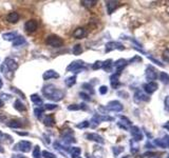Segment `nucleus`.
I'll list each match as a JSON object with an SVG mask.
<instances>
[{"label": "nucleus", "mask_w": 169, "mask_h": 158, "mask_svg": "<svg viewBox=\"0 0 169 158\" xmlns=\"http://www.w3.org/2000/svg\"><path fill=\"white\" fill-rule=\"evenodd\" d=\"M72 52H73L74 55H79L83 53V46L81 44H75L72 49Z\"/></svg>", "instance_id": "obj_29"}, {"label": "nucleus", "mask_w": 169, "mask_h": 158, "mask_svg": "<svg viewBox=\"0 0 169 158\" xmlns=\"http://www.w3.org/2000/svg\"><path fill=\"white\" fill-rule=\"evenodd\" d=\"M2 37L4 40H8V41L14 40L16 38V33H6V34H3Z\"/></svg>", "instance_id": "obj_28"}, {"label": "nucleus", "mask_w": 169, "mask_h": 158, "mask_svg": "<svg viewBox=\"0 0 169 158\" xmlns=\"http://www.w3.org/2000/svg\"><path fill=\"white\" fill-rule=\"evenodd\" d=\"M83 64H85V62H83V61H81V60L73 61V62L71 63L68 68H67V71H68V72H70V71H78L79 69L83 68Z\"/></svg>", "instance_id": "obj_8"}, {"label": "nucleus", "mask_w": 169, "mask_h": 158, "mask_svg": "<svg viewBox=\"0 0 169 158\" xmlns=\"http://www.w3.org/2000/svg\"><path fill=\"white\" fill-rule=\"evenodd\" d=\"M13 158H25V157L22 155H14L13 156Z\"/></svg>", "instance_id": "obj_52"}, {"label": "nucleus", "mask_w": 169, "mask_h": 158, "mask_svg": "<svg viewBox=\"0 0 169 158\" xmlns=\"http://www.w3.org/2000/svg\"><path fill=\"white\" fill-rule=\"evenodd\" d=\"M45 43L52 48H60L63 44V40L57 35H50L45 39Z\"/></svg>", "instance_id": "obj_1"}, {"label": "nucleus", "mask_w": 169, "mask_h": 158, "mask_svg": "<svg viewBox=\"0 0 169 158\" xmlns=\"http://www.w3.org/2000/svg\"><path fill=\"white\" fill-rule=\"evenodd\" d=\"M167 158H169V155H168V157H167Z\"/></svg>", "instance_id": "obj_58"}, {"label": "nucleus", "mask_w": 169, "mask_h": 158, "mask_svg": "<svg viewBox=\"0 0 169 158\" xmlns=\"http://www.w3.org/2000/svg\"><path fill=\"white\" fill-rule=\"evenodd\" d=\"M160 79H161L162 82L169 83V75L167 73H165V72H162V73L160 74Z\"/></svg>", "instance_id": "obj_30"}, {"label": "nucleus", "mask_w": 169, "mask_h": 158, "mask_svg": "<svg viewBox=\"0 0 169 158\" xmlns=\"http://www.w3.org/2000/svg\"><path fill=\"white\" fill-rule=\"evenodd\" d=\"M115 49H119V50H124V46L123 44L119 42H114V41H111V42H108L106 44V52H111V51L115 50Z\"/></svg>", "instance_id": "obj_7"}, {"label": "nucleus", "mask_w": 169, "mask_h": 158, "mask_svg": "<svg viewBox=\"0 0 169 158\" xmlns=\"http://www.w3.org/2000/svg\"><path fill=\"white\" fill-rule=\"evenodd\" d=\"M86 138L88 140H92V141H95V142H99V143H104L103 137L99 136V134H95V133H90V134H87L86 135Z\"/></svg>", "instance_id": "obj_11"}, {"label": "nucleus", "mask_w": 169, "mask_h": 158, "mask_svg": "<svg viewBox=\"0 0 169 158\" xmlns=\"http://www.w3.org/2000/svg\"><path fill=\"white\" fill-rule=\"evenodd\" d=\"M2 107H3V101L0 99V108H2Z\"/></svg>", "instance_id": "obj_54"}, {"label": "nucleus", "mask_w": 169, "mask_h": 158, "mask_svg": "<svg viewBox=\"0 0 169 158\" xmlns=\"http://www.w3.org/2000/svg\"><path fill=\"white\" fill-rule=\"evenodd\" d=\"M79 109H81V110H87V105L85 104V103H81V104H79Z\"/></svg>", "instance_id": "obj_50"}, {"label": "nucleus", "mask_w": 169, "mask_h": 158, "mask_svg": "<svg viewBox=\"0 0 169 158\" xmlns=\"http://www.w3.org/2000/svg\"><path fill=\"white\" fill-rule=\"evenodd\" d=\"M157 70L152 66H148L146 70V78L148 80H154L157 79Z\"/></svg>", "instance_id": "obj_9"}, {"label": "nucleus", "mask_w": 169, "mask_h": 158, "mask_svg": "<svg viewBox=\"0 0 169 158\" xmlns=\"http://www.w3.org/2000/svg\"><path fill=\"white\" fill-rule=\"evenodd\" d=\"M79 96H81V97L83 98V100H86V101H90V100H91L90 96H89L88 94L83 93V92H81V93H79Z\"/></svg>", "instance_id": "obj_42"}, {"label": "nucleus", "mask_w": 169, "mask_h": 158, "mask_svg": "<svg viewBox=\"0 0 169 158\" xmlns=\"http://www.w3.org/2000/svg\"><path fill=\"white\" fill-rule=\"evenodd\" d=\"M42 156L45 158H56V156L53 153H51L49 151H43L42 152Z\"/></svg>", "instance_id": "obj_36"}, {"label": "nucleus", "mask_w": 169, "mask_h": 158, "mask_svg": "<svg viewBox=\"0 0 169 158\" xmlns=\"http://www.w3.org/2000/svg\"><path fill=\"white\" fill-rule=\"evenodd\" d=\"M89 126H90V123H89L88 121H83L81 123H78L76 127L78 129H85V128H88Z\"/></svg>", "instance_id": "obj_40"}, {"label": "nucleus", "mask_w": 169, "mask_h": 158, "mask_svg": "<svg viewBox=\"0 0 169 158\" xmlns=\"http://www.w3.org/2000/svg\"><path fill=\"white\" fill-rule=\"evenodd\" d=\"M63 97H65V92L56 89V91L53 93V95L51 96L49 99H51V100H53V101H60Z\"/></svg>", "instance_id": "obj_10"}, {"label": "nucleus", "mask_w": 169, "mask_h": 158, "mask_svg": "<svg viewBox=\"0 0 169 158\" xmlns=\"http://www.w3.org/2000/svg\"><path fill=\"white\" fill-rule=\"evenodd\" d=\"M164 128H165V129H167V130L169 131V121H168V122H167V123H165V124H164Z\"/></svg>", "instance_id": "obj_53"}, {"label": "nucleus", "mask_w": 169, "mask_h": 158, "mask_svg": "<svg viewBox=\"0 0 169 158\" xmlns=\"http://www.w3.org/2000/svg\"><path fill=\"white\" fill-rule=\"evenodd\" d=\"M33 157L34 158H40L41 157V153H40V148L39 146H36L33 150Z\"/></svg>", "instance_id": "obj_32"}, {"label": "nucleus", "mask_w": 169, "mask_h": 158, "mask_svg": "<svg viewBox=\"0 0 169 158\" xmlns=\"http://www.w3.org/2000/svg\"><path fill=\"white\" fill-rule=\"evenodd\" d=\"M107 92H108V88H107L106 85H103V87H101V88H99V93H101V95H105V94H107Z\"/></svg>", "instance_id": "obj_44"}, {"label": "nucleus", "mask_w": 169, "mask_h": 158, "mask_svg": "<svg viewBox=\"0 0 169 158\" xmlns=\"http://www.w3.org/2000/svg\"><path fill=\"white\" fill-rule=\"evenodd\" d=\"M154 143H155L157 146L161 147V148H166V144H165V142H164L163 139H157V140L154 141Z\"/></svg>", "instance_id": "obj_39"}, {"label": "nucleus", "mask_w": 169, "mask_h": 158, "mask_svg": "<svg viewBox=\"0 0 169 158\" xmlns=\"http://www.w3.org/2000/svg\"><path fill=\"white\" fill-rule=\"evenodd\" d=\"M111 65H112V60L111 59H108V60H106L105 62H103V69L105 71H110L111 70Z\"/></svg>", "instance_id": "obj_31"}, {"label": "nucleus", "mask_w": 169, "mask_h": 158, "mask_svg": "<svg viewBox=\"0 0 169 158\" xmlns=\"http://www.w3.org/2000/svg\"><path fill=\"white\" fill-rule=\"evenodd\" d=\"M31 101L35 104H41L42 103V100H41V98L37 95V94H33V95H31Z\"/></svg>", "instance_id": "obj_27"}, {"label": "nucleus", "mask_w": 169, "mask_h": 158, "mask_svg": "<svg viewBox=\"0 0 169 158\" xmlns=\"http://www.w3.org/2000/svg\"><path fill=\"white\" fill-rule=\"evenodd\" d=\"M83 89H85V90H87L88 92H90L91 94H94L93 88H92V85H90L89 83H83Z\"/></svg>", "instance_id": "obj_35"}, {"label": "nucleus", "mask_w": 169, "mask_h": 158, "mask_svg": "<svg viewBox=\"0 0 169 158\" xmlns=\"http://www.w3.org/2000/svg\"><path fill=\"white\" fill-rule=\"evenodd\" d=\"M101 68H103V62H101V61H96V62L92 65V69H93V70H99V69Z\"/></svg>", "instance_id": "obj_41"}, {"label": "nucleus", "mask_w": 169, "mask_h": 158, "mask_svg": "<svg viewBox=\"0 0 169 158\" xmlns=\"http://www.w3.org/2000/svg\"><path fill=\"white\" fill-rule=\"evenodd\" d=\"M43 123H45L47 127H53L55 124V119L52 115H48L45 116V119H43Z\"/></svg>", "instance_id": "obj_20"}, {"label": "nucleus", "mask_w": 169, "mask_h": 158, "mask_svg": "<svg viewBox=\"0 0 169 158\" xmlns=\"http://www.w3.org/2000/svg\"><path fill=\"white\" fill-rule=\"evenodd\" d=\"M17 134L18 135H23V136H27V135H29L27 132H17Z\"/></svg>", "instance_id": "obj_51"}, {"label": "nucleus", "mask_w": 169, "mask_h": 158, "mask_svg": "<svg viewBox=\"0 0 169 158\" xmlns=\"http://www.w3.org/2000/svg\"><path fill=\"white\" fill-rule=\"evenodd\" d=\"M6 124H8V127L13 128V129H18V128H21V127H22V122H20L19 120H16V119H12V120L9 121Z\"/></svg>", "instance_id": "obj_21"}, {"label": "nucleus", "mask_w": 169, "mask_h": 158, "mask_svg": "<svg viewBox=\"0 0 169 158\" xmlns=\"http://www.w3.org/2000/svg\"><path fill=\"white\" fill-rule=\"evenodd\" d=\"M106 5H107V11H108V14H112V13H113V11L115 10L117 6H119V2H117V1H107Z\"/></svg>", "instance_id": "obj_16"}, {"label": "nucleus", "mask_w": 169, "mask_h": 158, "mask_svg": "<svg viewBox=\"0 0 169 158\" xmlns=\"http://www.w3.org/2000/svg\"><path fill=\"white\" fill-rule=\"evenodd\" d=\"M23 43H25V39L22 36H17V37L13 40V46H19V45H22Z\"/></svg>", "instance_id": "obj_22"}, {"label": "nucleus", "mask_w": 169, "mask_h": 158, "mask_svg": "<svg viewBox=\"0 0 169 158\" xmlns=\"http://www.w3.org/2000/svg\"><path fill=\"white\" fill-rule=\"evenodd\" d=\"M5 119H6L5 114H0V121H4Z\"/></svg>", "instance_id": "obj_49"}, {"label": "nucleus", "mask_w": 169, "mask_h": 158, "mask_svg": "<svg viewBox=\"0 0 169 158\" xmlns=\"http://www.w3.org/2000/svg\"><path fill=\"white\" fill-rule=\"evenodd\" d=\"M165 105H166L167 109H169V96H167L166 99H165Z\"/></svg>", "instance_id": "obj_48"}, {"label": "nucleus", "mask_w": 169, "mask_h": 158, "mask_svg": "<svg viewBox=\"0 0 169 158\" xmlns=\"http://www.w3.org/2000/svg\"><path fill=\"white\" fill-rule=\"evenodd\" d=\"M58 77H59V74L53 70H49L47 72H45V74L42 76L43 80H49V79H52V78H58Z\"/></svg>", "instance_id": "obj_12"}, {"label": "nucleus", "mask_w": 169, "mask_h": 158, "mask_svg": "<svg viewBox=\"0 0 169 158\" xmlns=\"http://www.w3.org/2000/svg\"><path fill=\"white\" fill-rule=\"evenodd\" d=\"M131 134L133 135L134 137V140H142V138H143V135H142L141 131L139 130V128H136V127H133L131 129Z\"/></svg>", "instance_id": "obj_18"}, {"label": "nucleus", "mask_w": 169, "mask_h": 158, "mask_svg": "<svg viewBox=\"0 0 169 158\" xmlns=\"http://www.w3.org/2000/svg\"><path fill=\"white\" fill-rule=\"evenodd\" d=\"M65 82H66V85L68 88L73 87V85L76 83V76H71V77L67 78V80L65 81Z\"/></svg>", "instance_id": "obj_26"}, {"label": "nucleus", "mask_w": 169, "mask_h": 158, "mask_svg": "<svg viewBox=\"0 0 169 158\" xmlns=\"http://www.w3.org/2000/svg\"><path fill=\"white\" fill-rule=\"evenodd\" d=\"M1 87H2V81H1V78H0V89H1Z\"/></svg>", "instance_id": "obj_56"}, {"label": "nucleus", "mask_w": 169, "mask_h": 158, "mask_svg": "<svg viewBox=\"0 0 169 158\" xmlns=\"http://www.w3.org/2000/svg\"><path fill=\"white\" fill-rule=\"evenodd\" d=\"M38 28V22L34 19H31V20H28L24 24V30L29 33H33L37 30Z\"/></svg>", "instance_id": "obj_3"}, {"label": "nucleus", "mask_w": 169, "mask_h": 158, "mask_svg": "<svg viewBox=\"0 0 169 158\" xmlns=\"http://www.w3.org/2000/svg\"><path fill=\"white\" fill-rule=\"evenodd\" d=\"M4 64L11 72H14V71H16L18 69V63L12 58H6L4 60Z\"/></svg>", "instance_id": "obj_5"}, {"label": "nucleus", "mask_w": 169, "mask_h": 158, "mask_svg": "<svg viewBox=\"0 0 169 158\" xmlns=\"http://www.w3.org/2000/svg\"><path fill=\"white\" fill-rule=\"evenodd\" d=\"M119 72H117L116 74H113L110 78V81H111V85L113 87L114 89H116L119 85Z\"/></svg>", "instance_id": "obj_19"}, {"label": "nucleus", "mask_w": 169, "mask_h": 158, "mask_svg": "<svg viewBox=\"0 0 169 158\" xmlns=\"http://www.w3.org/2000/svg\"><path fill=\"white\" fill-rule=\"evenodd\" d=\"M43 111H45L43 108H36L35 110H34V113H35L36 117L41 118V116H42V114H43Z\"/></svg>", "instance_id": "obj_33"}, {"label": "nucleus", "mask_w": 169, "mask_h": 158, "mask_svg": "<svg viewBox=\"0 0 169 158\" xmlns=\"http://www.w3.org/2000/svg\"><path fill=\"white\" fill-rule=\"evenodd\" d=\"M163 57L166 61H169V50H166L163 53Z\"/></svg>", "instance_id": "obj_46"}, {"label": "nucleus", "mask_w": 169, "mask_h": 158, "mask_svg": "<svg viewBox=\"0 0 169 158\" xmlns=\"http://www.w3.org/2000/svg\"><path fill=\"white\" fill-rule=\"evenodd\" d=\"M19 14L16 12H11L8 16H6V20L10 23H17L18 20H19Z\"/></svg>", "instance_id": "obj_13"}, {"label": "nucleus", "mask_w": 169, "mask_h": 158, "mask_svg": "<svg viewBox=\"0 0 169 158\" xmlns=\"http://www.w3.org/2000/svg\"><path fill=\"white\" fill-rule=\"evenodd\" d=\"M86 34L87 33H86V30H85V29L78 28L73 32V37L76 38V39H81V38H83L86 36Z\"/></svg>", "instance_id": "obj_14"}, {"label": "nucleus", "mask_w": 169, "mask_h": 158, "mask_svg": "<svg viewBox=\"0 0 169 158\" xmlns=\"http://www.w3.org/2000/svg\"><path fill=\"white\" fill-rule=\"evenodd\" d=\"M112 150H113L114 155H115V156H117L119 153H122V152L124 151V149L122 148V147H115V148H113V149H112Z\"/></svg>", "instance_id": "obj_38"}, {"label": "nucleus", "mask_w": 169, "mask_h": 158, "mask_svg": "<svg viewBox=\"0 0 169 158\" xmlns=\"http://www.w3.org/2000/svg\"><path fill=\"white\" fill-rule=\"evenodd\" d=\"M55 91H56V88L53 84H48V85H45V87H43L42 93H43V95L49 99L51 96L53 95V93L55 92Z\"/></svg>", "instance_id": "obj_6"}, {"label": "nucleus", "mask_w": 169, "mask_h": 158, "mask_svg": "<svg viewBox=\"0 0 169 158\" xmlns=\"http://www.w3.org/2000/svg\"><path fill=\"white\" fill-rule=\"evenodd\" d=\"M96 3V1H88V0H83L81 1V4L83 5V6H87V8H91V6H93L94 4Z\"/></svg>", "instance_id": "obj_34"}, {"label": "nucleus", "mask_w": 169, "mask_h": 158, "mask_svg": "<svg viewBox=\"0 0 169 158\" xmlns=\"http://www.w3.org/2000/svg\"><path fill=\"white\" fill-rule=\"evenodd\" d=\"M31 147H32V143L30 141H27V140H22L20 142H18L17 144L15 146L14 150H17V151H20L22 153H28L31 151Z\"/></svg>", "instance_id": "obj_2"}, {"label": "nucleus", "mask_w": 169, "mask_h": 158, "mask_svg": "<svg viewBox=\"0 0 169 158\" xmlns=\"http://www.w3.org/2000/svg\"><path fill=\"white\" fill-rule=\"evenodd\" d=\"M11 90H12L13 92H16V93H18V94H19V95L21 96V97H22V98H25V97H24V94H23L22 92H20V91L18 90L17 88H14V87H12V88H11Z\"/></svg>", "instance_id": "obj_45"}, {"label": "nucleus", "mask_w": 169, "mask_h": 158, "mask_svg": "<svg viewBox=\"0 0 169 158\" xmlns=\"http://www.w3.org/2000/svg\"><path fill=\"white\" fill-rule=\"evenodd\" d=\"M107 109L110 111H113V112H119V111L123 110V105L119 101H116V100H113V101H110L107 105Z\"/></svg>", "instance_id": "obj_4"}, {"label": "nucleus", "mask_w": 169, "mask_h": 158, "mask_svg": "<svg viewBox=\"0 0 169 158\" xmlns=\"http://www.w3.org/2000/svg\"><path fill=\"white\" fill-rule=\"evenodd\" d=\"M68 110L70 111H77V110H81L79 109V105L78 104H71L68 107Z\"/></svg>", "instance_id": "obj_43"}, {"label": "nucleus", "mask_w": 169, "mask_h": 158, "mask_svg": "<svg viewBox=\"0 0 169 158\" xmlns=\"http://www.w3.org/2000/svg\"><path fill=\"white\" fill-rule=\"evenodd\" d=\"M3 152H4V150L2 149V147L0 146V153H3Z\"/></svg>", "instance_id": "obj_55"}, {"label": "nucleus", "mask_w": 169, "mask_h": 158, "mask_svg": "<svg viewBox=\"0 0 169 158\" xmlns=\"http://www.w3.org/2000/svg\"><path fill=\"white\" fill-rule=\"evenodd\" d=\"M126 64H127V60H125V59H119V60H117L114 63L115 68L117 69V72H121V70L124 69L125 66H126Z\"/></svg>", "instance_id": "obj_23"}, {"label": "nucleus", "mask_w": 169, "mask_h": 158, "mask_svg": "<svg viewBox=\"0 0 169 158\" xmlns=\"http://www.w3.org/2000/svg\"><path fill=\"white\" fill-rule=\"evenodd\" d=\"M2 132H1V131H0V138H1V137H2Z\"/></svg>", "instance_id": "obj_57"}, {"label": "nucleus", "mask_w": 169, "mask_h": 158, "mask_svg": "<svg viewBox=\"0 0 169 158\" xmlns=\"http://www.w3.org/2000/svg\"><path fill=\"white\" fill-rule=\"evenodd\" d=\"M56 108H57V105L53 104V103H47V104H45V107H43L45 110H49V111L54 110V109H56Z\"/></svg>", "instance_id": "obj_37"}, {"label": "nucleus", "mask_w": 169, "mask_h": 158, "mask_svg": "<svg viewBox=\"0 0 169 158\" xmlns=\"http://www.w3.org/2000/svg\"><path fill=\"white\" fill-rule=\"evenodd\" d=\"M70 152H71V157L72 158H77L79 155H81V150L77 147H74V148L70 149Z\"/></svg>", "instance_id": "obj_25"}, {"label": "nucleus", "mask_w": 169, "mask_h": 158, "mask_svg": "<svg viewBox=\"0 0 169 158\" xmlns=\"http://www.w3.org/2000/svg\"><path fill=\"white\" fill-rule=\"evenodd\" d=\"M144 89H145V92H147V93H149V94H151V93H153V92H155L157 91V84L155 82H149V83H147L146 85L144 87Z\"/></svg>", "instance_id": "obj_15"}, {"label": "nucleus", "mask_w": 169, "mask_h": 158, "mask_svg": "<svg viewBox=\"0 0 169 158\" xmlns=\"http://www.w3.org/2000/svg\"><path fill=\"white\" fill-rule=\"evenodd\" d=\"M163 140H164L165 144H166V148H167V147H168V148H169V136H165Z\"/></svg>", "instance_id": "obj_47"}, {"label": "nucleus", "mask_w": 169, "mask_h": 158, "mask_svg": "<svg viewBox=\"0 0 169 158\" xmlns=\"http://www.w3.org/2000/svg\"><path fill=\"white\" fill-rule=\"evenodd\" d=\"M14 108H15L17 111H19V112H24V111L27 110L24 104H23L19 99H17V100L15 101V103H14Z\"/></svg>", "instance_id": "obj_24"}, {"label": "nucleus", "mask_w": 169, "mask_h": 158, "mask_svg": "<svg viewBox=\"0 0 169 158\" xmlns=\"http://www.w3.org/2000/svg\"><path fill=\"white\" fill-rule=\"evenodd\" d=\"M134 99L137 101H148L149 100V97L147 95H145L142 91H137L134 95Z\"/></svg>", "instance_id": "obj_17"}]
</instances>
